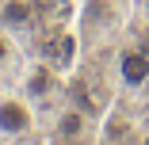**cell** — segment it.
<instances>
[{
	"instance_id": "1",
	"label": "cell",
	"mask_w": 149,
	"mask_h": 145,
	"mask_svg": "<svg viewBox=\"0 0 149 145\" xmlns=\"http://www.w3.org/2000/svg\"><path fill=\"white\" fill-rule=\"evenodd\" d=\"M35 126V107L27 96H0V137H23Z\"/></svg>"
},
{
	"instance_id": "2",
	"label": "cell",
	"mask_w": 149,
	"mask_h": 145,
	"mask_svg": "<svg viewBox=\"0 0 149 145\" xmlns=\"http://www.w3.org/2000/svg\"><path fill=\"white\" fill-rule=\"evenodd\" d=\"M88 126H92V107H61L57 119H54V141L57 145L84 141Z\"/></svg>"
},
{
	"instance_id": "3",
	"label": "cell",
	"mask_w": 149,
	"mask_h": 145,
	"mask_svg": "<svg viewBox=\"0 0 149 145\" xmlns=\"http://www.w3.org/2000/svg\"><path fill=\"white\" fill-rule=\"evenodd\" d=\"M118 84L123 88H145L149 84V53L126 46V50H118Z\"/></svg>"
},
{
	"instance_id": "4",
	"label": "cell",
	"mask_w": 149,
	"mask_h": 145,
	"mask_svg": "<svg viewBox=\"0 0 149 145\" xmlns=\"http://www.w3.org/2000/svg\"><path fill=\"white\" fill-rule=\"evenodd\" d=\"M57 88H61V80H57V73H54L50 65H31V69H27V88H23V96L31 99V103L50 99Z\"/></svg>"
},
{
	"instance_id": "5",
	"label": "cell",
	"mask_w": 149,
	"mask_h": 145,
	"mask_svg": "<svg viewBox=\"0 0 149 145\" xmlns=\"http://www.w3.org/2000/svg\"><path fill=\"white\" fill-rule=\"evenodd\" d=\"M35 19V4L31 0H4V8H0V27L4 31H27Z\"/></svg>"
},
{
	"instance_id": "6",
	"label": "cell",
	"mask_w": 149,
	"mask_h": 145,
	"mask_svg": "<svg viewBox=\"0 0 149 145\" xmlns=\"http://www.w3.org/2000/svg\"><path fill=\"white\" fill-rule=\"evenodd\" d=\"M12 57V31H4V27H0V65H4Z\"/></svg>"
},
{
	"instance_id": "7",
	"label": "cell",
	"mask_w": 149,
	"mask_h": 145,
	"mask_svg": "<svg viewBox=\"0 0 149 145\" xmlns=\"http://www.w3.org/2000/svg\"><path fill=\"white\" fill-rule=\"evenodd\" d=\"M141 15H145V19H149V0H141Z\"/></svg>"
},
{
	"instance_id": "8",
	"label": "cell",
	"mask_w": 149,
	"mask_h": 145,
	"mask_svg": "<svg viewBox=\"0 0 149 145\" xmlns=\"http://www.w3.org/2000/svg\"><path fill=\"white\" fill-rule=\"evenodd\" d=\"M141 145H149V137H145V141H141Z\"/></svg>"
}]
</instances>
